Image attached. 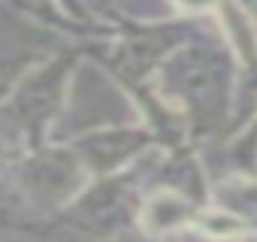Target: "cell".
Listing matches in <instances>:
<instances>
[{"instance_id":"cell-1","label":"cell","mask_w":257,"mask_h":242,"mask_svg":"<svg viewBox=\"0 0 257 242\" xmlns=\"http://www.w3.org/2000/svg\"><path fill=\"white\" fill-rule=\"evenodd\" d=\"M182 7H197V10H203V7H209L212 0H179Z\"/></svg>"}]
</instances>
